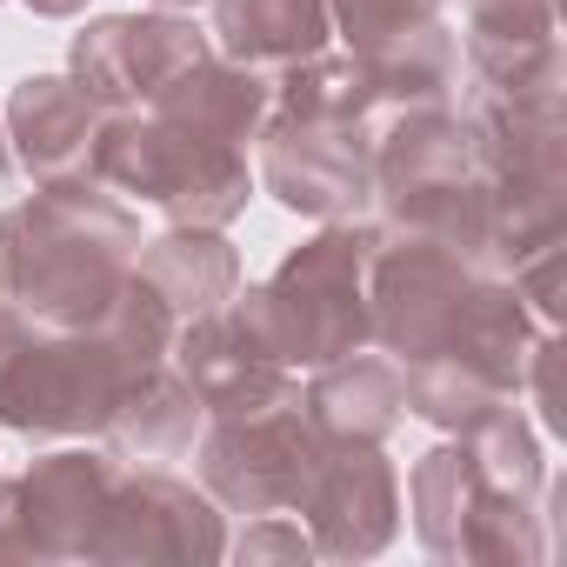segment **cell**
I'll return each instance as SVG.
<instances>
[{
  "instance_id": "1",
  "label": "cell",
  "mask_w": 567,
  "mask_h": 567,
  "mask_svg": "<svg viewBox=\"0 0 567 567\" xmlns=\"http://www.w3.org/2000/svg\"><path fill=\"white\" fill-rule=\"evenodd\" d=\"M141 254L134 207L101 181L34 187L0 207V301L41 334H87Z\"/></svg>"
},
{
  "instance_id": "2",
  "label": "cell",
  "mask_w": 567,
  "mask_h": 567,
  "mask_svg": "<svg viewBox=\"0 0 567 567\" xmlns=\"http://www.w3.org/2000/svg\"><path fill=\"white\" fill-rule=\"evenodd\" d=\"M374 207L381 234L434 240L467 267L494 274V181L467 114L401 107L374 134Z\"/></svg>"
},
{
  "instance_id": "3",
  "label": "cell",
  "mask_w": 567,
  "mask_h": 567,
  "mask_svg": "<svg viewBox=\"0 0 567 567\" xmlns=\"http://www.w3.org/2000/svg\"><path fill=\"white\" fill-rule=\"evenodd\" d=\"M381 247V227L368 220H328L315 240H301L267 280L240 295V321L267 341L280 368H328L354 348H368V260Z\"/></svg>"
},
{
  "instance_id": "4",
  "label": "cell",
  "mask_w": 567,
  "mask_h": 567,
  "mask_svg": "<svg viewBox=\"0 0 567 567\" xmlns=\"http://www.w3.org/2000/svg\"><path fill=\"white\" fill-rule=\"evenodd\" d=\"M94 181L114 187V194H134L167 227H227L247 207V194H254V174H247L240 147L194 141V134L167 127L147 107L101 114Z\"/></svg>"
},
{
  "instance_id": "5",
  "label": "cell",
  "mask_w": 567,
  "mask_h": 567,
  "mask_svg": "<svg viewBox=\"0 0 567 567\" xmlns=\"http://www.w3.org/2000/svg\"><path fill=\"white\" fill-rule=\"evenodd\" d=\"M408 507H414V534H421V547L434 560H454V567H540L547 560L540 507L501 494L474 467L461 434L414 461Z\"/></svg>"
},
{
  "instance_id": "6",
  "label": "cell",
  "mask_w": 567,
  "mask_h": 567,
  "mask_svg": "<svg viewBox=\"0 0 567 567\" xmlns=\"http://www.w3.org/2000/svg\"><path fill=\"white\" fill-rule=\"evenodd\" d=\"M121 354L87 328V334H41L28 328L21 348L0 361V427L28 441H81L101 434L107 414L127 394Z\"/></svg>"
},
{
  "instance_id": "7",
  "label": "cell",
  "mask_w": 567,
  "mask_h": 567,
  "mask_svg": "<svg viewBox=\"0 0 567 567\" xmlns=\"http://www.w3.org/2000/svg\"><path fill=\"white\" fill-rule=\"evenodd\" d=\"M321 434L315 421L295 408H267V414H234V421H207L194 441V467H200V494L227 514H295L315 461H321Z\"/></svg>"
},
{
  "instance_id": "8",
  "label": "cell",
  "mask_w": 567,
  "mask_h": 567,
  "mask_svg": "<svg viewBox=\"0 0 567 567\" xmlns=\"http://www.w3.org/2000/svg\"><path fill=\"white\" fill-rule=\"evenodd\" d=\"M227 554L220 507L174 481L167 467H121L114 494L101 507V527L87 540L94 567H214Z\"/></svg>"
},
{
  "instance_id": "9",
  "label": "cell",
  "mask_w": 567,
  "mask_h": 567,
  "mask_svg": "<svg viewBox=\"0 0 567 567\" xmlns=\"http://www.w3.org/2000/svg\"><path fill=\"white\" fill-rule=\"evenodd\" d=\"M254 154H260V187L288 214L361 220L374 207V127H341V121L267 107Z\"/></svg>"
},
{
  "instance_id": "10",
  "label": "cell",
  "mask_w": 567,
  "mask_h": 567,
  "mask_svg": "<svg viewBox=\"0 0 567 567\" xmlns=\"http://www.w3.org/2000/svg\"><path fill=\"white\" fill-rule=\"evenodd\" d=\"M481 267H467L461 254L434 247V240H408V234H381L374 260H368V341H381L401 368L434 361L474 295Z\"/></svg>"
},
{
  "instance_id": "11",
  "label": "cell",
  "mask_w": 567,
  "mask_h": 567,
  "mask_svg": "<svg viewBox=\"0 0 567 567\" xmlns=\"http://www.w3.org/2000/svg\"><path fill=\"white\" fill-rule=\"evenodd\" d=\"M207 54H214L207 28H194L174 8H154V14H101V21H87L74 34L68 74H74V87L101 114H127V107H147L174 74H187Z\"/></svg>"
},
{
  "instance_id": "12",
  "label": "cell",
  "mask_w": 567,
  "mask_h": 567,
  "mask_svg": "<svg viewBox=\"0 0 567 567\" xmlns=\"http://www.w3.org/2000/svg\"><path fill=\"white\" fill-rule=\"evenodd\" d=\"M315 554L328 560H374L401 527V481L381 441H328L301 501H295Z\"/></svg>"
},
{
  "instance_id": "13",
  "label": "cell",
  "mask_w": 567,
  "mask_h": 567,
  "mask_svg": "<svg viewBox=\"0 0 567 567\" xmlns=\"http://www.w3.org/2000/svg\"><path fill=\"white\" fill-rule=\"evenodd\" d=\"M174 374L194 388L207 421H234V414H267V408H295L301 381L295 368H280L267 354V341L240 321V308H214L200 321L174 328Z\"/></svg>"
},
{
  "instance_id": "14",
  "label": "cell",
  "mask_w": 567,
  "mask_h": 567,
  "mask_svg": "<svg viewBox=\"0 0 567 567\" xmlns=\"http://www.w3.org/2000/svg\"><path fill=\"white\" fill-rule=\"evenodd\" d=\"M114 474H121L114 454H87V447L41 454V461L14 481L28 560H87V540H94L101 507H107V494H114Z\"/></svg>"
},
{
  "instance_id": "15",
  "label": "cell",
  "mask_w": 567,
  "mask_h": 567,
  "mask_svg": "<svg viewBox=\"0 0 567 567\" xmlns=\"http://www.w3.org/2000/svg\"><path fill=\"white\" fill-rule=\"evenodd\" d=\"M8 147L21 161V174L34 187H61V181H94V134H101V107L74 87V74H28L8 94Z\"/></svg>"
},
{
  "instance_id": "16",
  "label": "cell",
  "mask_w": 567,
  "mask_h": 567,
  "mask_svg": "<svg viewBox=\"0 0 567 567\" xmlns=\"http://www.w3.org/2000/svg\"><path fill=\"white\" fill-rule=\"evenodd\" d=\"M207 41L220 61L280 81L334 41L328 0H207Z\"/></svg>"
},
{
  "instance_id": "17",
  "label": "cell",
  "mask_w": 567,
  "mask_h": 567,
  "mask_svg": "<svg viewBox=\"0 0 567 567\" xmlns=\"http://www.w3.org/2000/svg\"><path fill=\"white\" fill-rule=\"evenodd\" d=\"M267 107H274V81H260V74H247L220 54L194 61L187 74H174L147 101V114H161L167 127H181L194 141H214V147H247L260 134Z\"/></svg>"
},
{
  "instance_id": "18",
  "label": "cell",
  "mask_w": 567,
  "mask_h": 567,
  "mask_svg": "<svg viewBox=\"0 0 567 567\" xmlns=\"http://www.w3.org/2000/svg\"><path fill=\"white\" fill-rule=\"evenodd\" d=\"M301 414L315 421L321 441H388L408 414L401 361L354 348V354L315 368V381L301 388Z\"/></svg>"
},
{
  "instance_id": "19",
  "label": "cell",
  "mask_w": 567,
  "mask_h": 567,
  "mask_svg": "<svg viewBox=\"0 0 567 567\" xmlns=\"http://www.w3.org/2000/svg\"><path fill=\"white\" fill-rule=\"evenodd\" d=\"M134 274L167 301L174 321H200V315H214V308L234 301L240 254H234L227 227H167L161 240H141Z\"/></svg>"
},
{
  "instance_id": "20",
  "label": "cell",
  "mask_w": 567,
  "mask_h": 567,
  "mask_svg": "<svg viewBox=\"0 0 567 567\" xmlns=\"http://www.w3.org/2000/svg\"><path fill=\"white\" fill-rule=\"evenodd\" d=\"M200 427H207V414H200L194 388L174 374V361H161V368H147V374H134V381H127V394H121V408L107 414L101 441H107V454H114V461L161 467V461L194 454Z\"/></svg>"
},
{
  "instance_id": "21",
  "label": "cell",
  "mask_w": 567,
  "mask_h": 567,
  "mask_svg": "<svg viewBox=\"0 0 567 567\" xmlns=\"http://www.w3.org/2000/svg\"><path fill=\"white\" fill-rule=\"evenodd\" d=\"M354 61L368 68V87H374V101L388 114H401V107H454L461 41L441 21H427L414 34H394V41H381V48H368Z\"/></svg>"
},
{
  "instance_id": "22",
  "label": "cell",
  "mask_w": 567,
  "mask_h": 567,
  "mask_svg": "<svg viewBox=\"0 0 567 567\" xmlns=\"http://www.w3.org/2000/svg\"><path fill=\"white\" fill-rule=\"evenodd\" d=\"M474 94L494 101H560V34H494V28H467L461 34Z\"/></svg>"
},
{
  "instance_id": "23",
  "label": "cell",
  "mask_w": 567,
  "mask_h": 567,
  "mask_svg": "<svg viewBox=\"0 0 567 567\" xmlns=\"http://www.w3.org/2000/svg\"><path fill=\"white\" fill-rule=\"evenodd\" d=\"M274 107L308 114V121H341V127H374V114H381V101L368 87V68L354 54H328V48L274 81Z\"/></svg>"
},
{
  "instance_id": "24",
  "label": "cell",
  "mask_w": 567,
  "mask_h": 567,
  "mask_svg": "<svg viewBox=\"0 0 567 567\" xmlns=\"http://www.w3.org/2000/svg\"><path fill=\"white\" fill-rule=\"evenodd\" d=\"M174 315H167V301L147 288V280L127 267V280H121V295L107 301V315L94 321V334L121 354V368L127 374H147V368H161L167 354H174Z\"/></svg>"
},
{
  "instance_id": "25",
  "label": "cell",
  "mask_w": 567,
  "mask_h": 567,
  "mask_svg": "<svg viewBox=\"0 0 567 567\" xmlns=\"http://www.w3.org/2000/svg\"><path fill=\"white\" fill-rule=\"evenodd\" d=\"M447 0H328V21L348 41V54H368L394 34H414L427 21H441Z\"/></svg>"
},
{
  "instance_id": "26",
  "label": "cell",
  "mask_w": 567,
  "mask_h": 567,
  "mask_svg": "<svg viewBox=\"0 0 567 567\" xmlns=\"http://www.w3.org/2000/svg\"><path fill=\"white\" fill-rule=\"evenodd\" d=\"M234 560H240V567H274V560L301 567V560H315V540H308V527L288 520V514H254L247 534L234 540Z\"/></svg>"
},
{
  "instance_id": "27",
  "label": "cell",
  "mask_w": 567,
  "mask_h": 567,
  "mask_svg": "<svg viewBox=\"0 0 567 567\" xmlns=\"http://www.w3.org/2000/svg\"><path fill=\"white\" fill-rule=\"evenodd\" d=\"M467 28H494V34H560V0H467Z\"/></svg>"
},
{
  "instance_id": "28",
  "label": "cell",
  "mask_w": 567,
  "mask_h": 567,
  "mask_svg": "<svg viewBox=\"0 0 567 567\" xmlns=\"http://www.w3.org/2000/svg\"><path fill=\"white\" fill-rule=\"evenodd\" d=\"M520 394L534 401V421L547 427V434H560V328H547L540 341H534V354H527V381H520Z\"/></svg>"
},
{
  "instance_id": "29",
  "label": "cell",
  "mask_w": 567,
  "mask_h": 567,
  "mask_svg": "<svg viewBox=\"0 0 567 567\" xmlns=\"http://www.w3.org/2000/svg\"><path fill=\"white\" fill-rule=\"evenodd\" d=\"M0 560H28V534H21V501H14V481H0Z\"/></svg>"
},
{
  "instance_id": "30",
  "label": "cell",
  "mask_w": 567,
  "mask_h": 567,
  "mask_svg": "<svg viewBox=\"0 0 567 567\" xmlns=\"http://www.w3.org/2000/svg\"><path fill=\"white\" fill-rule=\"evenodd\" d=\"M21 187V161H14V147H8V127H0V200H8Z\"/></svg>"
},
{
  "instance_id": "31",
  "label": "cell",
  "mask_w": 567,
  "mask_h": 567,
  "mask_svg": "<svg viewBox=\"0 0 567 567\" xmlns=\"http://www.w3.org/2000/svg\"><path fill=\"white\" fill-rule=\"evenodd\" d=\"M28 8L41 14V21H68V14H81L87 0H28Z\"/></svg>"
},
{
  "instance_id": "32",
  "label": "cell",
  "mask_w": 567,
  "mask_h": 567,
  "mask_svg": "<svg viewBox=\"0 0 567 567\" xmlns=\"http://www.w3.org/2000/svg\"><path fill=\"white\" fill-rule=\"evenodd\" d=\"M154 8H174V14H181V8H194V0H154Z\"/></svg>"
}]
</instances>
